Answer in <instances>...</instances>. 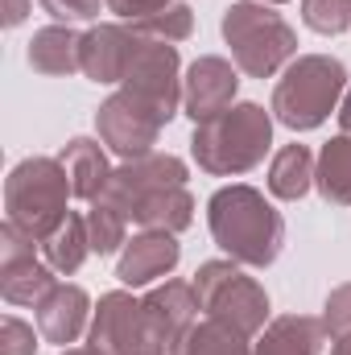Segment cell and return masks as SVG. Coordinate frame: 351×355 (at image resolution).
I'll list each match as a JSON object with an SVG mask.
<instances>
[{
	"label": "cell",
	"mask_w": 351,
	"mask_h": 355,
	"mask_svg": "<svg viewBox=\"0 0 351 355\" xmlns=\"http://www.w3.org/2000/svg\"><path fill=\"white\" fill-rule=\"evenodd\" d=\"M182 261V248H178V236L170 232H141L124 244L120 252V265H116V277L120 285L128 289H145L162 277H170Z\"/></svg>",
	"instance_id": "cell-13"
},
{
	"label": "cell",
	"mask_w": 351,
	"mask_h": 355,
	"mask_svg": "<svg viewBox=\"0 0 351 355\" xmlns=\"http://www.w3.org/2000/svg\"><path fill=\"white\" fill-rule=\"evenodd\" d=\"M83 33H75L71 25H46L29 37V67L37 75H50V79H62V75H75L83 71Z\"/></svg>",
	"instance_id": "cell-17"
},
{
	"label": "cell",
	"mask_w": 351,
	"mask_h": 355,
	"mask_svg": "<svg viewBox=\"0 0 351 355\" xmlns=\"http://www.w3.org/2000/svg\"><path fill=\"white\" fill-rule=\"evenodd\" d=\"M310 186H314V153L306 145L277 149V157L268 166V194L281 202H298Z\"/></svg>",
	"instance_id": "cell-22"
},
{
	"label": "cell",
	"mask_w": 351,
	"mask_h": 355,
	"mask_svg": "<svg viewBox=\"0 0 351 355\" xmlns=\"http://www.w3.org/2000/svg\"><path fill=\"white\" fill-rule=\"evenodd\" d=\"M339 128H343V132H351V91L343 95V103H339Z\"/></svg>",
	"instance_id": "cell-33"
},
{
	"label": "cell",
	"mask_w": 351,
	"mask_h": 355,
	"mask_svg": "<svg viewBox=\"0 0 351 355\" xmlns=\"http://www.w3.org/2000/svg\"><path fill=\"white\" fill-rule=\"evenodd\" d=\"M25 17H29V0H4V25L8 29H17Z\"/></svg>",
	"instance_id": "cell-32"
},
{
	"label": "cell",
	"mask_w": 351,
	"mask_h": 355,
	"mask_svg": "<svg viewBox=\"0 0 351 355\" xmlns=\"http://www.w3.org/2000/svg\"><path fill=\"white\" fill-rule=\"evenodd\" d=\"M132 25V33H141V37H153V42H186L190 33H194V8L190 4H182V0H170V4H162V8H153V12H145V17H137V21H128Z\"/></svg>",
	"instance_id": "cell-25"
},
{
	"label": "cell",
	"mask_w": 351,
	"mask_h": 355,
	"mask_svg": "<svg viewBox=\"0 0 351 355\" xmlns=\"http://www.w3.org/2000/svg\"><path fill=\"white\" fill-rule=\"evenodd\" d=\"M87 236H91V252L95 257L124 252V244H128V215L108 207L103 198H95L87 211Z\"/></svg>",
	"instance_id": "cell-26"
},
{
	"label": "cell",
	"mask_w": 351,
	"mask_h": 355,
	"mask_svg": "<svg viewBox=\"0 0 351 355\" xmlns=\"http://www.w3.org/2000/svg\"><path fill=\"white\" fill-rule=\"evenodd\" d=\"M95 128H99V141H103L116 157L132 162V157L153 153V145H157L166 120H162L153 107H145L141 99H132L128 91H116V95H108V99L99 103Z\"/></svg>",
	"instance_id": "cell-9"
},
{
	"label": "cell",
	"mask_w": 351,
	"mask_h": 355,
	"mask_svg": "<svg viewBox=\"0 0 351 355\" xmlns=\"http://www.w3.org/2000/svg\"><path fill=\"white\" fill-rule=\"evenodd\" d=\"M62 355H103V352H95V347H91V343H87V347H67V352H62Z\"/></svg>",
	"instance_id": "cell-35"
},
{
	"label": "cell",
	"mask_w": 351,
	"mask_h": 355,
	"mask_svg": "<svg viewBox=\"0 0 351 355\" xmlns=\"http://www.w3.org/2000/svg\"><path fill=\"white\" fill-rule=\"evenodd\" d=\"M141 306H145V314H149V322H153V331L162 335V343L166 347H174L178 339L198 322V293H194V281H166V285H157V289H149L145 297H141Z\"/></svg>",
	"instance_id": "cell-16"
},
{
	"label": "cell",
	"mask_w": 351,
	"mask_h": 355,
	"mask_svg": "<svg viewBox=\"0 0 351 355\" xmlns=\"http://www.w3.org/2000/svg\"><path fill=\"white\" fill-rule=\"evenodd\" d=\"M323 339H327L323 318H310V314H281V318H273L261 331L252 355H318L323 352Z\"/></svg>",
	"instance_id": "cell-18"
},
{
	"label": "cell",
	"mask_w": 351,
	"mask_h": 355,
	"mask_svg": "<svg viewBox=\"0 0 351 355\" xmlns=\"http://www.w3.org/2000/svg\"><path fill=\"white\" fill-rule=\"evenodd\" d=\"M348 95V67L331 54H302L285 67V75L273 87V116L293 128L310 132L318 128Z\"/></svg>",
	"instance_id": "cell-3"
},
{
	"label": "cell",
	"mask_w": 351,
	"mask_h": 355,
	"mask_svg": "<svg viewBox=\"0 0 351 355\" xmlns=\"http://www.w3.org/2000/svg\"><path fill=\"white\" fill-rule=\"evenodd\" d=\"M223 42L232 46V62L248 79H273L285 62L298 58V33L293 25L257 0H236L223 12Z\"/></svg>",
	"instance_id": "cell-5"
},
{
	"label": "cell",
	"mask_w": 351,
	"mask_h": 355,
	"mask_svg": "<svg viewBox=\"0 0 351 355\" xmlns=\"http://www.w3.org/2000/svg\"><path fill=\"white\" fill-rule=\"evenodd\" d=\"M170 355H252V343L240 331H232L215 318H203L170 347Z\"/></svg>",
	"instance_id": "cell-24"
},
{
	"label": "cell",
	"mask_w": 351,
	"mask_h": 355,
	"mask_svg": "<svg viewBox=\"0 0 351 355\" xmlns=\"http://www.w3.org/2000/svg\"><path fill=\"white\" fill-rule=\"evenodd\" d=\"M268 145H273V116L261 103H232L215 120L194 124V137H190V153L198 170L215 178H236L257 170Z\"/></svg>",
	"instance_id": "cell-2"
},
{
	"label": "cell",
	"mask_w": 351,
	"mask_h": 355,
	"mask_svg": "<svg viewBox=\"0 0 351 355\" xmlns=\"http://www.w3.org/2000/svg\"><path fill=\"white\" fill-rule=\"evenodd\" d=\"M194 293L207 318L240 331L244 339H257L268 318V293L257 277H248L236 261H207L194 272Z\"/></svg>",
	"instance_id": "cell-6"
},
{
	"label": "cell",
	"mask_w": 351,
	"mask_h": 355,
	"mask_svg": "<svg viewBox=\"0 0 351 355\" xmlns=\"http://www.w3.org/2000/svg\"><path fill=\"white\" fill-rule=\"evenodd\" d=\"M128 219L141 223L145 232H170V236H178V232H186L194 223V198H190L186 186H170V190H157V194L141 198Z\"/></svg>",
	"instance_id": "cell-20"
},
{
	"label": "cell",
	"mask_w": 351,
	"mask_h": 355,
	"mask_svg": "<svg viewBox=\"0 0 351 355\" xmlns=\"http://www.w3.org/2000/svg\"><path fill=\"white\" fill-rule=\"evenodd\" d=\"M33 244H37L33 236H25L21 227H12L4 219V227H0V293L12 306H37L58 285L54 268L33 257Z\"/></svg>",
	"instance_id": "cell-10"
},
{
	"label": "cell",
	"mask_w": 351,
	"mask_h": 355,
	"mask_svg": "<svg viewBox=\"0 0 351 355\" xmlns=\"http://www.w3.org/2000/svg\"><path fill=\"white\" fill-rule=\"evenodd\" d=\"M302 21L323 37H339L351 29V0H302Z\"/></svg>",
	"instance_id": "cell-27"
},
{
	"label": "cell",
	"mask_w": 351,
	"mask_h": 355,
	"mask_svg": "<svg viewBox=\"0 0 351 355\" xmlns=\"http://www.w3.org/2000/svg\"><path fill=\"white\" fill-rule=\"evenodd\" d=\"M207 223L228 261L248 268H268L285 248V219L257 186H223L207 202Z\"/></svg>",
	"instance_id": "cell-1"
},
{
	"label": "cell",
	"mask_w": 351,
	"mask_h": 355,
	"mask_svg": "<svg viewBox=\"0 0 351 355\" xmlns=\"http://www.w3.org/2000/svg\"><path fill=\"white\" fill-rule=\"evenodd\" d=\"M331 355H351V335H343V339H335V347H331Z\"/></svg>",
	"instance_id": "cell-34"
},
{
	"label": "cell",
	"mask_w": 351,
	"mask_h": 355,
	"mask_svg": "<svg viewBox=\"0 0 351 355\" xmlns=\"http://www.w3.org/2000/svg\"><path fill=\"white\" fill-rule=\"evenodd\" d=\"M261 4H285V0H261Z\"/></svg>",
	"instance_id": "cell-36"
},
{
	"label": "cell",
	"mask_w": 351,
	"mask_h": 355,
	"mask_svg": "<svg viewBox=\"0 0 351 355\" xmlns=\"http://www.w3.org/2000/svg\"><path fill=\"white\" fill-rule=\"evenodd\" d=\"M170 186H186V162L174 153H145V157H132L124 166H116L108 186H103V202L132 215L141 198L157 194V190H170Z\"/></svg>",
	"instance_id": "cell-11"
},
{
	"label": "cell",
	"mask_w": 351,
	"mask_h": 355,
	"mask_svg": "<svg viewBox=\"0 0 351 355\" xmlns=\"http://www.w3.org/2000/svg\"><path fill=\"white\" fill-rule=\"evenodd\" d=\"M67 198H71V178L58 157H25L4 182V219L42 244L71 215Z\"/></svg>",
	"instance_id": "cell-4"
},
{
	"label": "cell",
	"mask_w": 351,
	"mask_h": 355,
	"mask_svg": "<svg viewBox=\"0 0 351 355\" xmlns=\"http://www.w3.org/2000/svg\"><path fill=\"white\" fill-rule=\"evenodd\" d=\"M0 355H37V335L17 314L0 318Z\"/></svg>",
	"instance_id": "cell-29"
},
{
	"label": "cell",
	"mask_w": 351,
	"mask_h": 355,
	"mask_svg": "<svg viewBox=\"0 0 351 355\" xmlns=\"http://www.w3.org/2000/svg\"><path fill=\"white\" fill-rule=\"evenodd\" d=\"M162 4H170V0H108V8L128 25V21H137V17H145V12H153V8H162Z\"/></svg>",
	"instance_id": "cell-31"
},
{
	"label": "cell",
	"mask_w": 351,
	"mask_h": 355,
	"mask_svg": "<svg viewBox=\"0 0 351 355\" xmlns=\"http://www.w3.org/2000/svg\"><path fill=\"white\" fill-rule=\"evenodd\" d=\"M87 343L103 355H170L162 335L153 331L141 297H132L128 289H112L99 297Z\"/></svg>",
	"instance_id": "cell-7"
},
{
	"label": "cell",
	"mask_w": 351,
	"mask_h": 355,
	"mask_svg": "<svg viewBox=\"0 0 351 355\" xmlns=\"http://www.w3.org/2000/svg\"><path fill=\"white\" fill-rule=\"evenodd\" d=\"M120 91H128L132 99H141L145 107H153L166 124L178 116L182 103V62H178V46L170 42H153L137 33L132 58L124 67Z\"/></svg>",
	"instance_id": "cell-8"
},
{
	"label": "cell",
	"mask_w": 351,
	"mask_h": 355,
	"mask_svg": "<svg viewBox=\"0 0 351 355\" xmlns=\"http://www.w3.org/2000/svg\"><path fill=\"white\" fill-rule=\"evenodd\" d=\"M323 327L331 339H343L351 335V281L348 285H335L327 293V306H323Z\"/></svg>",
	"instance_id": "cell-28"
},
{
	"label": "cell",
	"mask_w": 351,
	"mask_h": 355,
	"mask_svg": "<svg viewBox=\"0 0 351 355\" xmlns=\"http://www.w3.org/2000/svg\"><path fill=\"white\" fill-rule=\"evenodd\" d=\"M33 310H37V335H42L46 343H58V347L75 343L83 331H91V318H95L87 289L67 285V281L54 285Z\"/></svg>",
	"instance_id": "cell-14"
},
{
	"label": "cell",
	"mask_w": 351,
	"mask_h": 355,
	"mask_svg": "<svg viewBox=\"0 0 351 355\" xmlns=\"http://www.w3.org/2000/svg\"><path fill=\"white\" fill-rule=\"evenodd\" d=\"M240 67L228 62V58H215V54H203L190 62L186 79H182V107L194 124L203 120H215L219 112H228L236 103V91H240Z\"/></svg>",
	"instance_id": "cell-12"
},
{
	"label": "cell",
	"mask_w": 351,
	"mask_h": 355,
	"mask_svg": "<svg viewBox=\"0 0 351 355\" xmlns=\"http://www.w3.org/2000/svg\"><path fill=\"white\" fill-rule=\"evenodd\" d=\"M132 46H137V33L132 25H91L83 33V75L91 83H116L124 79V67L132 58Z\"/></svg>",
	"instance_id": "cell-15"
},
{
	"label": "cell",
	"mask_w": 351,
	"mask_h": 355,
	"mask_svg": "<svg viewBox=\"0 0 351 355\" xmlns=\"http://www.w3.org/2000/svg\"><path fill=\"white\" fill-rule=\"evenodd\" d=\"M103 4H108V0H42V8H46L58 25H71V21H95Z\"/></svg>",
	"instance_id": "cell-30"
},
{
	"label": "cell",
	"mask_w": 351,
	"mask_h": 355,
	"mask_svg": "<svg viewBox=\"0 0 351 355\" xmlns=\"http://www.w3.org/2000/svg\"><path fill=\"white\" fill-rule=\"evenodd\" d=\"M58 162H62V170L71 178V194H75V198H87V202H95V198L103 194V186H108V178H112L108 153H103L99 141H91V137H75V141L58 153Z\"/></svg>",
	"instance_id": "cell-19"
},
{
	"label": "cell",
	"mask_w": 351,
	"mask_h": 355,
	"mask_svg": "<svg viewBox=\"0 0 351 355\" xmlns=\"http://www.w3.org/2000/svg\"><path fill=\"white\" fill-rule=\"evenodd\" d=\"M42 252H46V265L54 268V272H62V277L79 272L83 261L91 257L87 215H75V211H71V215L58 223V232H54L50 240H42Z\"/></svg>",
	"instance_id": "cell-23"
},
{
	"label": "cell",
	"mask_w": 351,
	"mask_h": 355,
	"mask_svg": "<svg viewBox=\"0 0 351 355\" xmlns=\"http://www.w3.org/2000/svg\"><path fill=\"white\" fill-rule=\"evenodd\" d=\"M314 186L323 202L331 207H351V132L331 137L318 157H314Z\"/></svg>",
	"instance_id": "cell-21"
}]
</instances>
